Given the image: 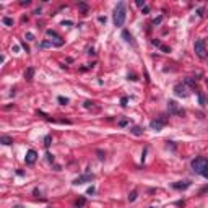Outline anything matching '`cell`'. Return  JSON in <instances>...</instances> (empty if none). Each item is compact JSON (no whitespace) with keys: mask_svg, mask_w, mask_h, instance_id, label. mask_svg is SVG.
I'll return each mask as SVG.
<instances>
[{"mask_svg":"<svg viewBox=\"0 0 208 208\" xmlns=\"http://www.w3.org/2000/svg\"><path fill=\"white\" fill-rule=\"evenodd\" d=\"M125 18H127V8H125V3H124V2H119L117 7L114 8V25L116 26H124Z\"/></svg>","mask_w":208,"mask_h":208,"instance_id":"cell-1","label":"cell"},{"mask_svg":"<svg viewBox=\"0 0 208 208\" xmlns=\"http://www.w3.org/2000/svg\"><path fill=\"white\" fill-rule=\"evenodd\" d=\"M190 166H192V171L195 174H203L208 169V159L203 158V156H198V158H195V159H192Z\"/></svg>","mask_w":208,"mask_h":208,"instance_id":"cell-2","label":"cell"},{"mask_svg":"<svg viewBox=\"0 0 208 208\" xmlns=\"http://www.w3.org/2000/svg\"><path fill=\"white\" fill-rule=\"evenodd\" d=\"M193 51H195V54H197L200 59H205V57H207V46H205V39L195 41V44H193Z\"/></svg>","mask_w":208,"mask_h":208,"instance_id":"cell-3","label":"cell"},{"mask_svg":"<svg viewBox=\"0 0 208 208\" xmlns=\"http://www.w3.org/2000/svg\"><path fill=\"white\" fill-rule=\"evenodd\" d=\"M46 34L49 36V37H51V42H52V44H54L56 47H62V46H64V39H62V37H60L59 34H57L56 31L47 29V31H46Z\"/></svg>","mask_w":208,"mask_h":208,"instance_id":"cell-4","label":"cell"},{"mask_svg":"<svg viewBox=\"0 0 208 208\" xmlns=\"http://www.w3.org/2000/svg\"><path fill=\"white\" fill-rule=\"evenodd\" d=\"M174 93H176V96L179 98H187L190 93H189V88L184 85V83H179V85H176L174 86Z\"/></svg>","mask_w":208,"mask_h":208,"instance_id":"cell-5","label":"cell"},{"mask_svg":"<svg viewBox=\"0 0 208 208\" xmlns=\"http://www.w3.org/2000/svg\"><path fill=\"white\" fill-rule=\"evenodd\" d=\"M93 179H94V174L86 173V174H83V176H80V177H76L75 181H73V184H75V185H80V184H85V182H91Z\"/></svg>","mask_w":208,"mask_h":208,"instance_id":"cell-6","label":"cell"},{"mask_svg":"<svg viewBox=\"0 0 208 208\" xmlns=\"http://www.w3.org/2000/svg\"><path fill=\"white\" fill-rule=\"evenodd\" d=\"M164 124H166V119H164V117H159V119H156V120L150 122V127L158 132V130H161V128L164 127Z\"/></svg>","mask_w":208,"mask_h":208,"instance_id":"cell-7","label":"cell"},{"mask_svg":"<svg viewBox=\"0 0 208 208\" xmlns=\"http://www.w3.org/2000/svg\"><path fill=\"white\" fill-rule=\"evenodd\" d=\"M168 104H169V112H171V114H179V116H184V114H185L182 109L177 107V102L176 101H169Z\"/></svg>","mask_w":208,"mask_h":208,"instance_id":"cell-8","label":"cell"},{"mask_svg":"<svg viewBox=\"0 0 208 208\" xmlns=\"http://www.w3.org/2000/svg\"><path fill=\"white\" fill-rule=\"evenodd\" d=\"M37 159V153L34 151V150H29V151L26 153V156H25V161L28 163V164H33V163Z\"/></svg>","mask_w":208,"mask_h":208,"instance_id":"cell-9","label":"cell"},{"mask_svg":"<svg viewBox=\"0 0 208 208\" xmlns=\"http://www.w3.org/2000/svg\"><path fill=\"white\" fill-rule=\"evenodd\" d=\"M173 187L177 189V190H185V189L190 187V182H189V181H184V182H174Z\"/></svg>","mask_w":208,"mask_h":208,"instance_id":"cell-10","label":"cell"},{"mask_svg":"<svg viewBox=\"0 0 208 208\" xmlns=\"http://www.w3.org/2000/svg\"><path fill=\"white\" fill-rule=\"evenodd\" d=\"M198 102H200V106H207V96H205V93L203 91H198Z\"/></svg>","mask_w":208,"mask_h":208,"instance_id":"cell-11","label":"cell"},{"mask_svg":"<svg viewBox=\"0 0 208 208\" xmlns=\"http://www.w3.org/2000/svg\"><path fill=\"white\" fill-rule=\"evenodd\" d=\"M122 37H124V39L127 41V42L133 44V37H132V34H130V33H128L127 29H124V31H122Z\"/></svg>","mask_w":208,"mask_h":208,"instance_id":"cell-12","label":"cell"},{"mask_svg":"<svg viewBox=\"0 0 208 208\" xmlns=\"http://www.w3.org/2000/svg\"><path fill=\"white\" fill-rule=\"evenodd\" d=\"M130 132H132L133 135H137V137H140V135L143 133V128H142V127H138V125H133V127L130 128Z\"/></svg>","mask_w":208,"mask_h":208,"instance_id":"cell-13","label":"cell"},{"mask_svg":"<svg viewBox=\"0 0 208 208\" xmlns=\"http://www.w3.org/2000/svg\"><path fill=\"white\" fill-rule=\"evenodd\" d=\"M33 75H34V68H31V67H29V68L26 70V73H25V78L28 81H31V80H33Z\"/></svg>","mask_w":208,"mask_h":208,"instance_id":"cell-14","label":"cell"},{"mask_svg":"<svg viewBox=\"0 0 208 208\" xmlns=\"http://www.w3.org/2000/svg\"><path fill=\"white\" fill-rule=\"evenodd\" d=\"M0 143H3V145H11L13 140H11L10 137H2V138H0Z\"/></svg>","mask_w":208,"mask_h":208,"instance_id":"cell-15","label":"cell"},{"mask_svg":"<svg viewBox=\"0 0 208 208\" xmlns=\"http://www.w3.org/2000/svg\"><path fill=\"white\" fill-rule=\"evenodd\" d=\"M75 205H76V208H83V207H85V198L81 197L80 200H76V203H75Z\"/></svg>","mask_w":208,"mask_h":208,"instance_id":"cell-16","label":"cell"},{"mask_svg":"<svg viewBox=\"0 0 208 208\" xmlns=\"http://www.w3.org/2000/svg\"><path fill=\"white\" fill-rule=\"evenodd\" d=\"M51 142H52V137H51V135H47V137L44 138V145H46V148L51 146Z\"/></svg>","mask_w":208,"mask_h":208,"instance_id":"cell-17","label":"cell"},{"mask_svg":"<svg viewBox=\"0 0 208 208\" xmlns=\"http://www.w3.org/2000/svg\"><path fill=\"white\" fill-rule=\"evenodd\" d=\"M3 23H5L7 26H11V25H13V20L8 18V16H5V18H3Z\"/></svg>","mask_w":208,"mask_h":208,"instance_id":"cell-18","label":"cell"},{"mask_svg":"<svg viewBox=\"0 0 208 208\" xmlns=\"http://www.w3.org/2000/svg\"><path fill=\"white\" fill-rule=\"evenodd\" d=\"M128 200H130V202H133V200H137V190H133V192L130 193V195H128Z\"/></svg>","mask_w":208,"mask_h":208,"instance_id":"cell-19","label":"cell"},{"mask_svg":"<svg viewBox=\"0 0 208 208\" xmlns=\"http://www.w3.org/2000/svg\"><path fill=\"white\" fill-rule=\"evenodd\" d=\"M59 102L65 106V104H68V99H67V98H64V96H59Z\"/></svg>","mask_w":208,"mask_h":208,"instance_id":"cell-20","label":"cell"},{"mask_svg":"<svg viewBox=\"0 0 208 208\" xmlns=\"http://www.w3.org/2000/svg\"><path fill=\"white\" fill-rule=\"evenodd\" d=\"M51 44H52L51 41H44V42L41 44V47H49V46H51Z\"/></svg>","mask_w":208,"mask_h":208,"instance_id":"cell-21","label":"cell"},{"mask_svg":"<svg viewBox=\"0 0 208 208\" xmlns=\"http://www.w3.org/2000/svg\"><path fill=\"white\" fill-rule=\"evenodd\" d=\"M151 44H153V46H158V47H161V46H163L161 42H159V41H156V39H153V41H151Z\"/></svg>","mask_w":208,"mask_h":208,"instance_id":"cell-22","label":"cell"},{"mask_svg":"<svg viewBox=\"0 0 208 208\" xmlns=\"http://www.w3.org/2000/svg\"><path fill=\"white\" fill-rule=\"evenodd\" d=\"M137 5L142 7V8H143V7H146V5H145V0H137Z\"/></svg>","mask_w":208,"mask_h":208,"instance_id":"cell-23","label":"cell"},{"mask_svg":"<svg viewBox=\"0 0 208 208\" xmlns=\"http://www.w3.org/2000/svg\"><path fill=\"white\" fill-rule=\"evenodd\" d=\"M161 20H163V16H158L156 20L153 21V25H159V23H161Z\"/></svg>","mask_w":208,"mask_h":208,"instance_id":"cell-24","label":"cell"},{"mask_svg":"<svg viewBox=\"0 0 208 208\" xmlns=\"http://www.w3.org/2000/svg\"><path fill=\"white\" fill-rule=\"evenodd\" d=\"M46 156H47V161H51V163H54V156H52L51 153H47Z\"/></svg>","mask_w":208,"mask_h":208,"instance_id":"cell-25","label":"cell"},{"mask_svg":"<svg viewBox=\"0 0 208 208\" xmlns=\"http://www.w3.org/2000/svg\"><path fill=\"white\" fill-rule=\"evenodd\" d=\"M159 49H161L163 52H171V49H169V47H166V46H161Z\"/></svg>","mask_w":208,"mask_h":208,"instance_id":"cell-26","label":"cell"},{"mask_svg":"<svg viewBox=\"0 0 208 208\" xmlns=\"http://www.w3.org/2000/svg\"><path fill=\"white\" fill-rule=\"evenodd\" d=\"M127 101H128L127 98H122V99H120V104H122V106H127Z\"/></svg>","mask_w":208,"mask_h":208,"instance_id":"cell-27","label":"cell"},{"mask_svg":"<svg viewBox=\"0 0 208 208\" xmlns=\"http://www.w3.org/2000/svg\"><path fill=\"white\" fill-rule=\"evenodd\" d=\"M78 7H80V8H81V10H83V11H86V10H88V7L85 5V3H80V5H78Z\"/></svg>","mask_w":208,"mask_h":208,"instance_id":"cell-28","label":"cell"},{"mask_svg":"<svg viewBox=\"0 0 208 208\" xmlns=\"http://www.w3.org/2000/svg\"><path fill=\"white\" fill-rule=\"evenodd\" d=\"M26 39H34V36H33V34H31V33H28V34H26Z\"/></svg>","mask_w":208,"mask_h":208,"instance_id":"cell-29","label":"cell"},{"mask_svg":"<svg viewBox=\"0 0 208 208\" xmlns=\"http://www.w3.org/2000/svg\"><path fill=\"white\" fill-rule=\"evenodd\" d=\"M127 119H124V120H120V127H124V125H127Z\"/></svg>","mask_w":208,"mask_h":208,"instance_id":"cell-30","label":"cell"},{"mask_svg":"<svg viewBox=\"0 0 208 208\" xmlns=\"http://www.w3.org/2000/svg\"><path fill=\"white\" fill-rule=\"evenodd\" d=\"M91 106H93L91 101H86V102H85V107H91Z\"/></svg>","mask_w":208,"mask_h":208,"instance_id":"cell-31","label":"cell"},{"mask_svg":"<svg viewBox=\"0 0 208 208\" xmlns=\"http://www.w3.org/2000/svg\"><path fill=\"white\" fill-rule=\"evenodd\" d=\"M21 46H23V47H25V49H26V52H29V47L26 46V42H21Z\"/></svg>","mask_w":208,"mask_h":208,"instance_id":"cell-32","label":"cell"},{"mask_svg":"<svg viewBox=\"0 0 208 208\" xmlns=\"http://www.w3.org/2000/svg\"><path fill=\"white\" fill-rule=\"evenodd\" d=\"M207 190H208V187H203V189H202V190H200V195H203V193H205V192H207Z\"/></svg>","mask_w":208,"mask_h":208,"instance_id":"cell-33","label":"cell"},{"mask_svg":"<svg viewBox=\"0 0 208 208\" xmlns=\"http://www.w3.org/2000/svg\"><path fill=\"white\" fill-rule=\"evenodd\" d=\"M93 192H94V187H90V189H88V193H90V195H91Z\"/></svg>","mask_w":208,"mask_h":208,"instance_id":"cell-34","label":"cell"},{"mask_svg":"<svg viewBox=\"0 0 208 208\" xmlns=\"http://www.w3.org/2000/svg\"><path fill=\"white\" fill-rule=\"evenodd\" d=\"M202 176H203V177H205V179H208V169H207V171H205V173L202 174Z\"/></svg>","mask_w":208,"mask_h":208,"instance_id":"cell-35","label":"cell"}]
</instances>
